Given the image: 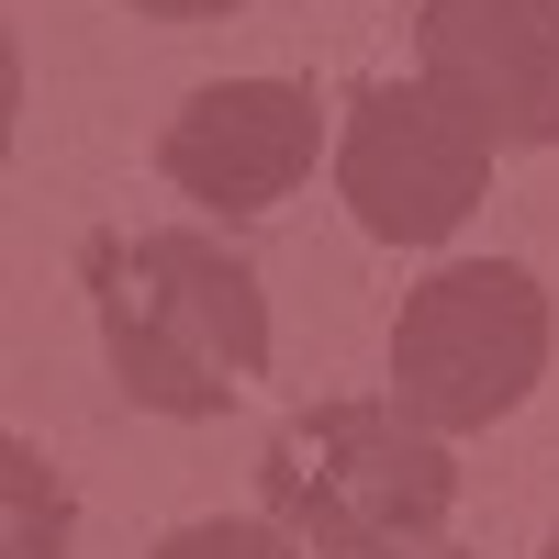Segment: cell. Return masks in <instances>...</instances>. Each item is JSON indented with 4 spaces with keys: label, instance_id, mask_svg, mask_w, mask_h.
Returning a JSON list of instances; mask_svg holds the SVG:
<instances>
[{
    "label": "cell",
    "instance_id": "1",
    "mask_svg": "<svg viewBox=\"0 0 559 559\" xmlns=\"http://www.w3.org/2000/svg\"><path fill=\"white\" fill-rule=\"evenodd\" d=\"M90 313H102L112 381L146 414H224L269 369V292L202 224L90 236Z\"/></svg>",
    "mask_w": 559,
    "mask_h": 559
},
{
    "label": "cell",
    "instance_id": "2",
    "mask_svg": "<svg viewBox=\"0 0 559 559\" xmlns=\"http://www.w3.org/2000/svg\"><path fill=\"white\" fill-rule=\"evenodd\" d=\"M258 492L269 526L302 537L313 559H392L459 515V459L403 403H313L269 437Z\"/></svg>",
    "mask_w": 559,
    "mask_h": 559
},
{
    "label": "cell",
    "instance_id": "3",
    "mask_svg": "<svg viewBox=\"0 0 559 559\" xmlns=\"http://www.w3.org/2000/svg\"><path fill=\"white\" fill-rule=\"evenodd\" d=\"M548 381V292L515 258L437 269L392 313V403L437 437H471Z\"/></svg>",
    "mask_w": 559,
    "mask_h": 559
},
{
    "label": "cell",
    "instance_id": "4",
    "mask_svg": "<svg viewBox=\"0 0 559 559\" xmlns=\"http://www.w3.org/2000/svg\"><path fill=\"white\" fill-rule=\"evenodd\" d=\"M336 191L381 247H437L492 191V134L437 79H369L336 146Z\"/></svg>",
    "mask_w": 559,
    "mask_h": 559
},
{
    "label": "cell",
    "instance_id": "5",
    "mask_svg": "<svg viewBox=\"0 0 559 559\" xmlns=\"http://www.w3.org/2000/svg\"><path fill=\"white\" fill-rule=\"evenodd\" d=\"M313 146H324V102L302 79H213V90H191V102L168 112L157 168L191 202H213L224 224H236V213L292 202L302 168H313Z\"/></svg>",
    "mask_w": 559,
    "mask_h": 559
},
{
    "label": "cell",
    "instance_id": "6",
    "mask_svg": "<svg viewBox=\"0 0 559 559\" xmlns=\"http://www.w3.org/2000/svg\"><path fill=\"white\" fill-rule=\"evenodd\" d=\"M414 45L492 146H559V0H426Z\"/></svg>",
    "mask_w": 559,
    "mask_h": 559
},
{
    "label": "cell",
    "instance_id": "7",
    "mask_svg": "<svg viewBox=\"0 0 559 559\" xmlns=\"http://www.w3.org/2000/svg\"><path fill=\"white\" fill-rule=\"evenodd\" d=\"M146 559H302V537H280V526H179Z\"/></svg>",
    "mask_w": 559,
    "mask_h": 559
},
{
    "label": "cell",
    "instance_id": "8",
    "mask_svg": "<svg viewBox=\"0 0 559 559\" xmlns=\"http://www.w3.org/2000/svg\"><path fill=\"white\" fill-rule=\"evenodd\" d=\"M34 492H45V459L12 448V559H45V548H57V526H34Z\"/></svg>",
    "mask_w": 559,
    "mask_h": 559
},
{
    "label": "cell",
    "instance_id": "9",
    "mask_svg": "<svg viewBox=\"0 0 559 559\" xmlns=\"http://www.w3.org/2000/svg\"><path fill=\"white\" fill-rule=\"evenodd\" d=\"M123 12H157V23H213V12H236V0H123Z\"/></svg>",
    "mask_w": 559,
    "mask_h": 559
},
{
    "label": "cell",
    "instance_id": "10",
    "mask_svg": "<svg viewBox=\"0 0 559 559\" xmlns=\"http://www.w3.org/2000/svg\"><path fill=\"white\" fill-rule=\"evenodd\" d=\"M548 559H559V537H548Z\"/></svg>",
    "mask_w": 559,
    "mask_h": 559
}]
</instances>
